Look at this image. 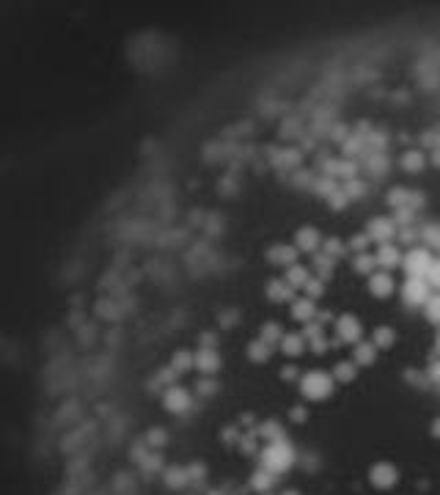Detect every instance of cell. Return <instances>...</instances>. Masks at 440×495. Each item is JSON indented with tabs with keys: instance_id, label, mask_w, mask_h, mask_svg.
Returning <instances> with one entry per match:
<instances>
[{
	"instance_id": "1",
	"label": "cell",
	"mask_w": 440,
	"mask_h": 495,
	"mask_svg": "<svg viewBox=\"0 0 440 495\" xmlns=\"http://www.w3.org/2000/svg\"><path fill=\"white\" fill-rule=\"evenodd\" d=\"M297 388H300L303 399H308V402H325V399L333 396V391H336V380H333L330 371L311 369V371H303Z\"/></svg>"
},
{
	"instance_id": "2",
	"label": "cell",
	"mask_w": 440,
	"mask_h": 495,
	"mask_svg": "<svg viewBox=\"0 0 440 495\" xmlns=\"http://www.w3.org/2000/svg\"><path fill=\"white\" fill-rule=\"evenodd\" d=\"M294 460H297V451H294V446L289 443V437H287V440L267 443V446H264V451L259 454L262 468H264V471H270V473H276V476L287 473V471L294 465Z\"/></svg>"
},
{
	"instance_id": "3",
	"label": "cell",
	"mask_w": 440,
	"mask_h": 495,
	"mask_svg": "<svg viewBox=\"0 0 440 495\" xmlns=\"http://www.w3.org/2000/svg\"><path fill=\"white\" fill-rule=\"evenodd\" d=\"M358 342H364V322L355 317V314H339L336 322H333V339H330V350L333 347H355Z\"/></svg>"
},
{
	"instance_id": "4",
	"label": "cell",
	"mask_w": 440,
	"mask_h": 495,
	"mask_svg": "<svg viewBox=\"0 0 440 495\" xmlns=\"http://www.w3.org/2000/svg\"><path fill=\"white\" fill-rule=\"evenodd\" d=\"M432 251L427 245H416V248H407L405 251V259H402V270L407 278H424L430 265H432Z\"/></svg>"
},
{
	"instance_id": "5",
	"label": "cell",
	"mask_w": 440,
	"mask_h": 495,
	"mask_svg": "<svg viewBox=\"0 0 440 495\" xmlns=\"http://www.w3.org/2000/svg\"><path fill=\"white\" fill-rule=\"evenodd\" d=\"M364 231H366V237L374 242V245H385V242H394V240H396L399 226H396L394 217H388V215H377V217L369 220Z\"/></svg>"
},
{
	"instance_id": "6",
	"label": "cell",
	"mask_w": 440,
	"mask_h": 495,
	"mask_svg": "<svg viewBox=\"0 0 440 495\" xmlns=\"http://www.w3.org/2000/svg\"><path fill=\"white\" fill-rule=\"evenodd\" d=\"M399 294H402V303L407 308H424L427 300L432 297V289H430V283L424 281V278H405Z\"/></svg>"
},
{
	"instance_id": "7",
	"label": "cell",
	"mask_w": 440,
	"mask_h": 495,
	"mask_svg": "<svg viewBox=\"0 0 440 495\" xmlns=\"http://www.w3.org/2000/svg\"><path fill=\"white\" fill-rule=\"evenodd\" d=\"M369 482L374 490H394L399 485V468L388 460H380L369 468Z\"/></svg>"
},
{
	"instance_id": "8",
	"label": "cell",
	"mask_w": 440,
	"mask_h": 495,
	"mask_svg": "<svg viewBox=\"0 0 440 495\" xmlns=\"http://www.w3.org/2000/svg\"><path fill=\"white\" fill-rule=\"evenodd\" d=\"M162 405H165L168 413L182 416V413H187V410L193 408V394H190L185 385H171V388L162 394Z\"/></svg>"
},
{
	"instance_id": "9",
	"label": "cell",
	"mask_w": 440,
	"mask_h": 495,
	"mask_svg": "<svg viewBox=\"0 0 440 495\" xmlns=\"http://www.w3.org/2000/svg\"><path fill=\"white\" fill-rule=\"evenodd\" d=\"M374 259H377V270L394 273L396 267H402L405 251H402V245H396V242H385V245H377V251H374Z\"/></svg>"
},
{
	"instance_id": "10",
	"label": "cell",
	"mask_w": 440,
	"mask_h": 495,
	"mask_svg": "<svg viewBox=\"0 0 440 495\" xmlns=\"http://www.w3.org/2000/svg\"><path fill=\"white\" fill-rule=\"evenodd\" d=\"M322 231L316 228V226H300V228H294V248L300 251V253H316L319 248H322Z\"/></svg>"
},
{
	"instance_id": "11",
	"label": "cell",
	"mask_w": 440,
	"mask_h": 495,
	"mask_svg": "<svg viewBox=\"0 0 440 495\" xmlns=\"http://www.w3.org/2000/svg\"><path fill=\"white\" fill-rule=\"evenodd\" d=\"M264 294H267V300L276 303V305H292L294 297H297V289L281 276V278H270V281H267Z\"/></svg>"
},
{
	"instance_id": "12",
	"label": "cell",
	"mask_w": 440,
	"mask_h": 495,
	"mask_svg": "<svg viewBox=\"0 0 440 495\" xmlns=\"http://www.w3.org/2000/svg\"><path fill=\"white\" fill-rule=\"evenodd\" d=\"M388 207H394V210H413V212H418V210L424 207V196H421V193H416V190H407V187H394V190L388 193Z\"/></svg>"
},
{
	"instance_id": "13",
	"label": "cell",
	"mask_w": 440,
	"mask_h": 495,
	"mask_svg": "<svg viewBox=\"0 0 440 495\" xmlns=\"http://www.w3.org/2000/svg\"><path fill=\"white\" fill-rule=\"evenodd\" d=\"M297 259H300V251L289 245V242H276V245H270L267 248V262L270 265H276V267H292L297 265Z\"/></svg>"
},
{
	"instance_id": "14",
	"label": "cell",
	"mask_w": 440,
	"mask_h": 495,
	"mask_svg": "<svg viewBox=\"0 0 440 495\" xmlns=\"http://www.w3.org/2000/svg\"><path fill=\"white\" fill-rule=\"evenodd\" d=\"M366 286H369V292H371V297H377V300H388V297H394V292H396L394 276L385 273V270H377L374 276H369Z\"/></svg>"
},
{
	"instance_id": "15",
	"label": "cell",
	"mask_w": 440,
	"mask_h": 495,
	"mask_svg": "<svg viewBox=\"0 0 440 495\" xmlns=\"http://www.w3.org/2000/svg\"><path fill=\"white\" fill-rule=\"evenodd\" d=\"M316 311H319V308H316V303H314V300H308L305 294H303V297L297 294V297H294V303L289 305V317H292V322H297L300 328H303V325H308V322H314V319H316Z\"/></svg>"
},
{
	"instance_id": "16",
	"label": "cell",
	"mask_w": 440,
	"mask_h": 495,
	"mask_svg": "<svg viewBox=\"0 0 440 495\" xmlns=\"http://www.w3.org/2000/svg\"><path fill=\"white\" fill-rule=\"evenodd\" d=\"M196 358V369L201 371V374H207V377H212V374H218L220 366H223V360H220V353L215 347H201L198 353H193Z\"/></svg>"
},
{
	"instance_id": "17",
	"label": "cell",
	"mask_w": 440,
	"mask_h": 495,
	"mask_svg": "<svg viewBox=\"0 0 440 495\" xmlns=\"http://www.w3.org/2000/svg\"><path fill=\"white\" fill-rule=\"evenodd\" d=\"M311 273L319 278V281H330L333 278V273H336V259H330L328 253H322V251H316L314 256H311Z\"/></svg>"
},
{
	"instance_id": "18",
	"label": "cell",
	"mask_w": 440,
	"mask_h": 495,
	"mask_svg": "<svg viewBox=\"0 0 440 495\" xmlns=\"http://www.w3.org/2000/svg\"><path fill=\"white\" fill-rule=\"evenodd\" d=\"M278 350L287 355V358H300V355L308 350V342H305V336H303L300 330H294V333H284V339H281Z\"/></svg>"
},
{
	"instance_id": "19",
	"label": "cell",
	"mask_w": 440,
	"mask_h": 495,
	"mask_svg": "<svg viewBox=\"0 0 440 495\" xmlns=\"http://www.w3.org/2000/svg\"><path fill=\"white\" fill-rule=\"evenodd\" d=\"M377 347H374V342L371 339H364V342H358L355 347H353V363L361 369V366H374L377 363Z\"/></svg>"
},
{
	"instance_id": "20",
	"label": "cell",
	"mask_w": 440,
	"mask_h": 495,
	"mask_svg": "<svg viewBox=\"0 0 440 495\" xmlns=\"http://www.w3.org/2000/svg\"><path fill=\"white\" fill-rule=\"evenodd\" d=\"M427 154L424 151H418V149H410V151H405L402 157H399V165H402V171H407V174H421L424 168H427Z\"/></svg>"
},
{
	"instance_id": "21",
	"label": "cell",
	"mask_w": 440,
	"mask_h": 495,
	"mask_svg": "<svg viewBox=\"0 0 440 495\" xmlns=\"http://www.w3.org/2000/svg\"><path fill=\"white\" fill-rule=\"evenodd\" d=\"M330 374H333L336 385H350V383H355V377H358V366L353 363V358H350V360H339Z\"/></svg>"
},
{
	"instance_id": "22",
	"label": "cell",
	"mask_w": 440,
	"mask_h": 495,
	"mask_svg": "<svg viewBox=\"0 0 440 495\" xmlns=\"http://www.w3.org/2000/svg\"><path fill=\"white\" fill-rule=\"evenodd\" d=\"M276 353V347H270L267 342H262V339H253L251 344H248V360L251 363H256V366H264L270 358Z\"/></svg>"
},
{
	"instance_id": "23",
	"label": "cell",
	"mask_w": 440,
	"mask_h": 495,
	"mask_svg": "<svg viewBox=\"0 0 440 495\" xmlns=\"http://www.w3.org/2000/svg\"><path fill=\"white\" fill-rule=\"evenodd\" d=\"M284 278H287V281L292 283L294 289L300 292V289H305V283L314 278V273H311V267H308V265H300V262H297V265H292V267H287Z\"/></svg>"
},
{
	"instance_id": "24",
	"label": "cell",
	"mask_w": 440,
	"mask_h": 495,
	"mask_svg": "<svg viewBox=\"0 0 440 495\" xmlns=\"http://www.w3.org/2000/svg\"><path fill=\"white\" fill-rule=\"evenodd\" d=\"M371 342H374L377 350H391V347L396 344V330H394L391 325H380V328H374Z\"/></svg>"
},
{
	"instance_id": "25",
	"label": "cell",
	"mask_w": 440,
	"mask_h": 495,
	"mask_svg": "<svg viewBox=\"0 0 440 495\" xmlns=\"http://www.w3.org/2000/svg\"><path fill=\"white\" fill-rule=\"evenodd\" d=\"M276 473H270V471H264V468H259V471H253V476H251V487L256 490V493H273V485H276Z\"/></svg>"
},
{
	"instance_id": "26",
	"label": "cell",
	"mask_w": 440,
	"mask_h": 495,
	"mask_svg": "<svg viewBox=\"0 0 440 495\" xmlns=\"http://www.w3.org/2000/svg\"><path fill=\"white\" fill-rule=\"evenodd\" d=\"M353 270L358 273V276H374L377 273V259H374V253L369 251V253H355L353 256Z\"/></svg>"
},
{
	"instance_id": "27",
	"label": "cell",
	"mask_w": 440,
	"mask_h": 495,
	"mask_svg": "<svg viewBox=\"0 0 440 495\" xmlns=\"http://www.w3.org/2000/svg\"><path fill=\"white\" fill-rule=\"evenodd\" d=\"M319 251H322V253H328V256H330V259H336V262H339V259H344V256L350 253V251H347V242H344V240H339V237H325Z\"/></svg>"
},
{
	"instance_id": "28",
	"label": "cell",
	"mask_w": 440,
	"mask_h": 495,
	"mask_svg": "<svg viewBox=\"0 0 440 495\" xmlns=\"http://www.w3.org/2000/svg\"><path fill=\"white\" fill-rule=\"evenodd\" d=\"M284 333H287V330H284L278 322H264V325H262V330H259V339H262V342H267L270 347H278V344H281V339H284Z\"/></svg>"
},
{
	"instance_id": "29",
	"label": "cell",
	"mask_w": 440,
	"mask_h": 495,
	"mask_svg": "<svg viewBox=\"0 0 440 495\" xmlns=\"http://www.w3.org/2000/svg\"><path fill=\"white\" fill-rule=\"evenodd\" d=\"M171 369H174V374H185V371H190V369H196V358L190 350H179V353H174L171 358Z\"/></svg>"
},
{
	"instance_id": "30",
	"label": "cell",
	"mask_w": 440,
	"mask_h": 495,
	"mask_svg": "<svg viewBox=\"0 0 440 495\" xmlns=\"http://www.w3.org/2000/svg\"><path fill=\"white\" fill-rule=\"evenodd\" d=\"M259 437H264L267 443H276V440H287V432L278 421H264L259 426Z\"/></svg>"
},
{
	"instance_id": "31",
	"label": "cell",
	"mask_w": 440,
	"mask_h": 495,
	"mask_svg": "<svg viewBox=\"0 0 440 495\" xmlns=\"http://www.w3.org/2000/svg\"><path fill=\"white\" fill-rule=\"evenodd\" d=\"M421 311H424V317H427L430 325L440 328V292H432V297L427 300V305Z\"/></svg>"
},
{
	"instance_id": "32",
	"label": "cell",
	"mask_w": 440,
	"mask_h": 495,
	"mask_svg": "<svg viewBox=\"0 0 440 495\" xmlns=\"http://www.w3.org/2000/svg\"><path fill=\"white\" fill-rule=\"evenodd\" d=\"M369 245H371V240L366 237V231H361V234H353L350 240H347V251L355 256V253H369Z\"/></svg>"
},
{
	"instance_id": "33",
	"label": "cell",
	"mask_w": 440,
	"mask_h": 495,
	"mask_svg": "<svg viewBox=\"0 0 440 495\" xmlns=\"http://www.w3.org/2000/svg\"><path fill=\"white\" fill-rule=\"evenodd\" d=\"M396 240H399L402 245H410V248H416V242L421 240V231H418L416 226H402V228H399V234H396Z\"/></svg>"
},
{
	"instance_id": "34",
	"label": "cell",
	"mask_w": 440,
	"mask_h": 495,
	"mask_svg": "<svg viewBox=\"0 0 440 495\" xmlns=\"http://www.w3.org/2000/svg\"><path fill=\"white\" fill-rule=\"evenodd\" d=\"M303 294H305L308 300H314V303H316L319 297H325V281H319V278L314 276L311 281L305 283V289H303Z\"/></svg>"
},
{
	"instance_id": "35",
	"label": "cell",
	"mask_w": 440,
	"mask_h": 495,
	"mask_svg": "<svg viewBox=\"0 0 440 495\" xmlns=\"http://www.w3.org/2000/svg\"><path fill=\"white\" fill-rule=\"evenodd\" d=\"M308 350L314 355H325L330 350V339L325 336V333H319V336H314V339H308Z\"/></svg>"
},
{
	"instance_id": "36",
	"label": "cell",
	"mask_w": 440,
	"mask_h": 495,
	"mask_svg": "<svg viewBox=\"0 0 440 495\" xmlns=\"http://www.w3.org/2000/svg\"><path fill=\"white\" fill-rule=\"evenodd\" d=\"M424 281L430 283V289L440 292V256H438V259H432V265H430V270H427Z\"/></svg>"
},
{
	"instance_id": "37",
	"label": "cell",
	"mask_w": 440,
	"mask_h": 495,
	"mask_svg": "<svg viewBox=\"0 0 440 495\" xmlns=\"http://www.w3.org/2000/svg\"><path fill=\"white\" fill-rule=\"evenodd\" d=\"M300 377H303V371H300L297 363H287V366L281 369V380H284V383H294V385H297Z\"/></svg>"
},
{
	"instance_id": "38",
	"label": "cell",
	"mask_w": 440,
	"mask_h": 495,
	"mask_svg": "<svg viewBox=\"0 0 440 495\" xmlns=\"http://www.w3.org/2000/svg\"><path fill=\"white\" fill-rule=\"evenodd\" d=\"M196 394H198V396L218 394V383H215L212 377H204V380H198V383H196Z\"/></svg>"
},
{
	"instance_id": "39",
	"label": "cell",
	"mask_w": 440,
	"mask_h": 495,
	"mask_svg": "<svg viewBox=\"0 0 440 495\" xmlns=\"http://www.w3.org/2000/svg\"><path fill=\"white\" fill-rule=\"evenodd\" d=\"M341 190H344V196H347V199H358V196H364V193H366L364 182H355V179H350V182H347Z\"/></svg>"
},
{
	"instance_id": "40",
	"label": "cell",
	"mask_w": 440,
	"mask_h": 495,
	"mask_svg": "<svg viewBox=\"0 0 440 495\" xmlns=\"http://www.w3.org/2000/svg\"><path fill=\"white\" fill-rule=\"evenodd\" d=\"M405 380H407V383H416V388H427V380H430V377H424V374H418V371H405Z\"/></svg>"
},
{
	"instance_id": "41",
	"label": "cell",
	"mask_w": 440,
	"mask_h": 495,
	"mask_svg": "<svg viewBox=\"0 0 440 495\" xmlns=\"http://www.w3.org/2000/svg\"><path fill=\"white\" fill-rule=\"evenodd\" d=\"M316 322L325 328V325H330V322H336V314L333 311H328V308H322V311H316Z\"/></svg>"
},
{
	"instance_id": "42",
	"label": "cell",
	"mask_w": 440,
	"mask_h": 495,
	"mask_svg": "<svg viewBox=\"0 0 440 495\" xmlns=\"http://www.w3.org/2000/svg\"><path fill=\"white\" fill-rule=\"evenodd\" d=\"M427 377H430V383L440 385V360H432V363H430V369H427Z\"/></svg>"
},
{
	"instance_id": "43",
	"label": "cell",
	"mask_w": 440,
	"mask_h": 495,
	"mask_svg": "<svg viewBox=\"0 0 440 495\" xmlns=\"http://www.w3.org/2000/svg\"><path fill=\"white\" fill-rule=\"evenodd\" d=\"M201 347H215L218 350V333H201Z\"/></svg>"
},
{
	"instance_id": "44",
	"label": "cell",
	"mask_w": 440,
	"mask_h": 495,
	"mask_svg": "<svg viewBox=\"0 0 440 495\" xmlns=\"http://www.w3.org/2000/svg\"><path fill=\"white\" fill-rule=\"evenodd\" d=\"M289 416H292V421H305V419H308V410H305L303 405H294Z\"/></svg>"
},
{
	"instance_id": "45",
	"label": "cell",
	"mask_w": 440,
	"mask_h": 495,
	"mask_svg": "<svg viewBox=\"0 0 440 495\" xmlns=\"http://www.w3.org/2000/svg\"><path fill=\"white\" fill-rule=\"evenodd\" d=\"M430 162H432L435 168H440V149H435V151H432V157H430Z\"/></svg>"
},
{
	"instance_id": "46",
	"label": "cell",
	"mask_w": 440,
	"mask_h": 495,
	"mask_svg": "<svg viewBox=\"0 0 440 495\" xmlns=\"http://www.w3.org/2000/svg\"><path fill=\"white\" fill-rule=\"evenodd\" d=\"M432 435H435V437L440 440V419H435V421H432Z\"/></svg>"
},
{
	"instance_id": "47",
	"label": "cell",
	"mask_w": 440,
	"mask_h": 495,
	"mask_svg": "<svg viewBox=\"0 0 440 495\" xmlns=\"http://www.w3.org/2000/svg\"><path fill=\"white\" fill-rule=\"evenodd\" d=\"M435 353L440 355V328H438V336H435Z\"/></svg>"
},
{
	"instance_id": "48",
	"label": "cell",
	"mask_w": 440,
	"mask_h": 495,
	"mask_svg": "<svg viewBox=\"0 0 440 495\" xmlns=\"http://www.w3.org/2000/svg\"><path fill=\"white\" fill-rule=\"evenodd\" d=\"M278 495H300L297 490H284V493H278Z\"/></svg>"
},
{
	"instance_id": "49",
	"label": "cell",
	"mask_w": 440,
	"mask_h": 495,
	"mask_svg": "<svg viewBox=\"0 0 440 495\" xmlns=\"http://www.w3.org/2000/svg\"><path fill=\"white\" fill-rule=\"evenodd\" d=\"M264 495H273V493H264Z\"/></svg>"
}]
</instances>
